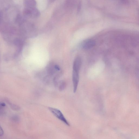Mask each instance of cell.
<instances>
[{
  "instance_id": "4",
  "label": "cell",
  "mask_w": 139,
  "mask_h": 139,
  "mask_svg": "<svg viewBox=\"0 0 139 139\" xmlns=\"http://www.w3.org/2000/svg\"><path fill=\"white\" fill-rule=\"evenodd\" d=\"M82 59L79 56L77 57L74 60L73 65V71L79 72L82 65Z\"/></svg>"
},
{
  "instance_id": "6",
  "label": "cell",
  "mask_w": 139,
  "mask_h": 139,
  "mask_svg": "<svg viewBox=\"0 0 139 139\" xmlns=\"http://www.w3.org/2000/svg\"><path fill=\"white\" fill-rule=\"evenodd\" d=\"M23 3L26 8L35 7L36 4L35 0H23Z\"/></svg>"
},
{
  "instance_id": "8",
  "label": "cell",
  "mask_w": 139,
  "mask_h": 139,
  "mask_svg": "<svg viewBox=\"0 0 139 139\" xmlns=\"http://www.w3.org/2000/svg\"><path fill=\"white\" fill-rule=\"evenodd\" d=\"M11 120L15 122H18L20 121V118L18 116L16 115H13L11 118Z\"/></svg>"
},
{
  "instance_id": "1",
  "label": "cell",
  "mask_w": 139,
  "mask_h": 139,
  "mask_svg": "<svg viewBox=\"0 0 139 139\" xmlns=\"http://www.w3.org/2000/svg\"><path fill=\"white\" fill-rule=\"evenodd\" d=\"M49 109L56 117L65 123L67 126H70L69 123L60 110L56 108L51 107H49Z\"/></svg>"
},
{
  "instance_id": "10",
  "label": "cell",
  "mask_w": 139,
  "mask_h": 139,
  "mask_svg": "<svg viewBox=\"0 0 139 139\" xmlns=\"http://www.w3.org/2000/svg\"><path fill=\"white\" fill-rule=\"evenodd\" d=\"M4 134V131L2 127L1 126V128H0V137L3 136Z\"/></svg>"
},
{
  "instance_id": "11",
  "label": "cell",
  "mask_w": 139,
  "mask_h": 139,
  "mask_svg": "<svg viewBox=\"0 0 139 139\" xmlns=\"http://www.w3.org/2000/svg\"><path fill=\"white\" fill-rule=\"evenodd\" d=\"M6 106V104L4 103H1L0 104V106L3 107H5Z\"/></svg>"
},
{
  "instance_id": "3",
  "label": "cell",
  "mask_w": 139,
  "mask_h": 139,
  "mask_svg": "<svg viewBox=\"0 0 139 139\" xmlns=\"http://www.w3.org/2000/svg\"><path fill=\"white\" fill-rule=\"evenodd\" d=\"M79 72L73 71L72 81L73 85V92L75 93L78 88L79 81Z\"/></svg>"
},
{
  "instance_id": "12",
  "label": "cell",
  "mask_w": 139,
  "mask_h": 139,
  "mask_svg": "<svg viewBox=\"0 0 139 139\" xmlns=\"http://www.w3.org/2000/svg\"><path fill=\"white\" fill-rule=\"evenodd\" d=\"M49 1H52L53 0H49Z\"/></svg>"
},
{
  "instance_id": "7",
  "label": "cell",
  "mask_w": 139,
  "mask_h": 139,
  "mask_svg": "<svg viewBox=\"0 0 139 139\" xmlns=\"http://www.w3.org/2000/svg\"><path fill=\"white\" fill-rule=\"evenodd\" d=\"M6 102L10 105L11 109L15 111H18L20 109V108L18 105L11 103L9 100L6 99Z\"/></svg>"
},
{
  "instance_id": "5",
  "label": "cell",
  "mask_w": 139,
  "mask_h": 139,
  "mask_svg": "<svg viewBox=\"0 0 139 139\" xmlns=\"http://www.w3.org/2000/svg\"><path fill=\"white\" fill-rule=\"evenodd\" d=\"M95 45L96 42L94 40L88 39L83 42L82 47L84 49H88L93 47Z\"/></svg>"
},
{
  "instance_id": "2",
  "label": "cell",
  "mask_w": 139,
  "mask_h": 139,
  "mask_svg": "<svg viewBox=\"0 0 139 139\" xmlns=\"http://www.w3.org/2000/svg\"><path fill=\"white\" fill-rule=\"evenodd\" d=\"M24 14L27 17L32 18H37L39 17L40 13L35 7L26 8L24 11Z\"/></svg>"
},
{
  "instance_id": "9",
  "label": "cell",
  "mask_w": 139,
  "mask_h": 139,
  "mask_svg": "<svg viewBox=\"0 0 139 139\" xmlns=\"http://www.w3.org/2000/svg\"><path fill=\"white\" fill-rule=\"evenodd\" d=\"M66 83L64 82H62L60 83L59 87V89L60 91H62L66 87Z\"/></svg>"
}]
</instances>
